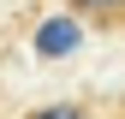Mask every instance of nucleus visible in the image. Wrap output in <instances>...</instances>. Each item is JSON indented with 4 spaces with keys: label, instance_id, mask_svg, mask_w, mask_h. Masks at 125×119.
Segmentation results:
<instances>
[{
    "label": "nucleus",
    "instance_id": "obj_3",
    "mask_svg": "<svg viewBox=\"0 0 125 119\" xmlns=\"http://www.w3.org/2000/svg\"><path fill=\"white\" fill-rule=\"evenodd\" d=\"M30 119H89L83 107H72V101H60V107H36Z\"/></svg>",
    "mask_w": 125,
    "mask_h": 119
},
{
    "label": "nucleus",
    "instance_id": "obj_1",
    "mask_svg": "<svg viewBox=\"0 0 125 119\" xmlns=\"http://www.w3.org/2000/svg\"><path fill=\"white\" fill-rule=\"evenodd\" d=\"M66 48H77V24H72V18H54V24L36 36V54H66Z\"/></svg>",
    "mask_w": 125,
    "mask_h": 119
},
{
    "label": "nucleus",
    "instance_id": "obj_2",
    "mask_svg": "<svg viewBox=\"0 0 125 119\" xmlns=\"http://www.w3.org/2000/svg\"><path fill=\"white\" fill-rule=\"evenodd\" d=\"M72 12H89V18H125V0H72Z\"/></svg>",
    "mask_w": 125,
    "mask_h": 119
}]
</instances>
